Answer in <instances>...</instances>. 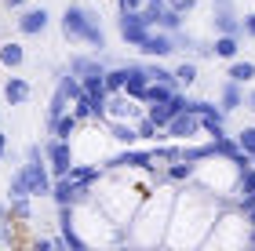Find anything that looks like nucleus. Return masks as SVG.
Listing matches in <instances>:
<instances>
[{
  "label": "nucleus",
  "mask_w": 255,
  "mask_h": 251,
  "mask_svg": "<svg viewBox=\"0 0 255 251\" xmlns=\"http://www.w3.org/2000/svg\"><path fill=\"white\" fill-rule=\"evenodd\" d=\"M62 33L69 40H80V44H91V48H106V33L99 26V15L84 4H69L66 15H62Z\"/></svg>",
  "instance_id": "f257e3e1"
},
{
  "label": "nucleus",
  "mask_w": 255,
  "mask_h": 251,
  "mask_svg": "<svg viewBox=\"0 0 255 251\" xmlns=\"http://www.w3.org/2000/svg\"><path fill=\"white\" fill-rule=\"evenodd\" d=\"M22 178H26V186H29V197H48V193H51V175H48V167H44L40 146H29V150H26Z\"/></svg>",
  "instance_id": "f03ea898"
},
{
  "label": "nucleus",
  "mask_w": 255,
  "mask_h": 251,
  "mask_svg": "<svg viewBox=\"0 0 255 251\" xmlns=\"http://www.w3.org/2000/svg\"><path fill=\"white\" fill-rule=\"evenodd\" d=\"M117 26H121V37H124V44H131V48H138V44L146 40V33L153 29V26H149V22L142 18V11H138V7H131V11H121V22H117Z\"/></svg>",
  "instance_id": "7ed1b4c3"
},
{
  "label": "nucleus",
  "mask_w": 255,
  "mask_h": 251,
  "mask_svg": "<svg viewBox=\"0 0 255 251\" xmlns=\"http://www.w3.org/2000/svg\"><path fill=\"white\" fill-rule=\"evenodd\" d=\"M48 197L59 204V208H73L77 200H84V197H88V186H77L73 178L59 175V182H51V193H48Z\"/></svg>",
  "instance_id": "20e7f679"
},
{
  "label": "nucleus",
  "mask_w": 255,
  "mask_h": 251,
  "mask_svg": "<svg viewBox=\"0 0 255 251\" xmlns=\"http://www.w3.org/2000/svg\"><path fill=\"white\" fill-rule=\"evenodd\" d=\"M138 51L142 55H153V59H164V55H171L175 51V33H164V29H149L146 33V40L138 44Z\"/></svg>",
  "instance_id": "39448f33"
},
{
  "label": "nucleus",
  "mask_w": 255,
  "mask_h": 251,
  "mask_svg": "<svg viewBox=\"0 0 255 251\" xmlns=\"http://www.w3.org/2000/svg\"><path fill=\"white\" fill-rule=\"evenodd\" d=\"M44 153H48V161H51V175H66L69 164H73V150H69V139H51Z\"/></svg>",
  "instance_id": "423d86ee"
},
{
  "label": "nucleus",
  "mask_w": 255,
  "mask_h": 251,
  "mask_svg": "<svg viewBox=\"0 0 255 251\" xmlns=\"http://www.w3.org/2000/svg\"><path fill=\"white\" fill-rule=\"evenodd\" d=\"M121 73H124V84H121V91H128L131 98H142V87L149 84V77H146V66H138V62H128V66H121Z\"/></svg>",
  "instance_id": "0eeeda50"
},
{
  "label": "nucleus",
  "mask_w": 255,
  "mask_h": 251,
  "mask_svg": "<svg viewBox=\"0 0 255 251\" xmlns=\"http://www.w3.org/2000/svg\"><path fill=\"white\" fill-rule=\"evenodd\" d=\"M197 128H201V117H193V113H175L164 124L168 139H190V135H197Z\"/></svg>",
  "instance_id": "6e6552de"
},
{
  "label": "nucleus",
  "mask_w": 255,
  "mask_h": 251,
  "mask_svg": "<svg viewBox=\"0 0 255 251\" xmlns=\"http://www.w3.org/2000/svg\"><path fill=\"white\" fill-rule=\"evenodd\" d=\"M153 150H124L110 161V167H153Z\"/></svg>",
  "instance_id": "1a4fd4ad"
},
{
  "label": "nucleus",
  "mask_w": 255,
  "mask_h": 251,
  "mask_svg": "<svg viewBox=\"0 0 255 251\" xmlns=\"http://www.w3.org/2000/svg\"><path fill=\"white\" fill-rule=\"evenodd\" d=\"M48 11L44 7H33V11H26V15L18 18V33H26V37H37V33H44L48 29Z\"/></svg>",
  "instance_id": "9d476101"
},
{
  "label": "nucleus",
  "mask_w": 255,
  "mask_h": 251,
  "mask_svg": "<svg viewBox=\"0 0 255 251\" xmlns=\"http://www.w3.org/2000/svg\"><path fill=\"white\" fill-rule=\"evenodd\" d=\"M237 193H241V208H255V167L248 164V167H241V186H237Z\"/></svg>",
  "instance_id": "9b49d317"
},
{
  "label": "nucleus",
  "mask_w": 255,
  "mask_h": 251,
  "mask_svg": "<svg viewBox=\"0 0 255 251\" xmlns=\"http://www.w3.org/2000/svg\"><path fill=\"white\" fill-rule=\"evenodd\" d=\"M201 128L212 135V139H223V135H226V113L212 106L208 113H201Z\"/></svg>",
  "instance_id": "f8f14e48"
},
{
  "label": "nucleus",
  "mask_w": 255,
  "mask_h": 251,
  "mask_svg": "<svg viewBox=\"0 0 255 251\" xmlns=\"http://www.w3.org/2000/svg\"><path fill=\"white\" fill-rule=\"evenodd\" d=\"M33 95V87H29V81H22V77H11V81L4 84V98L11 102V106H22Z\"/></svg>",
  "instance_id": "ddd939ff"
},
{
  "label": "nucleus",
  "mask_w": 255,
  "mask_h": 251,
  "mask_svg": "<svg viewBox=\"0 0 255 251\" xmlns=\"http://www.w3.org/2000/svg\"><path fill=\"white\" fill-rule=\"evenodd\" d=\"M99 175H102L99 164H69V171H66V178H73L77 186H91Z\"/></svg>",
  "instance_id": "4468645a"
},
{
  "label": "nucleus",
  "mask_w": 255,
  "mask_h": 251,
  "mask_svg": "<svg viewBox=\"0 0 255 251\" xmlns=\"http://www.w3.org/2000/svg\"><path fill=\"white\" fill-rule=\"evenodd\" d=\"M77 117H73V109H66L62 113V117H55V120H48V128H51V135H55V139H69V135H73L77 131Z\"/></svg>",
  "instance_id": "2eb2a0df"
},
{
  "label": "nucleus",
  "mask_w": 255,
  "mask_h": 251,
  "mask_svg": "<svg viewBox=\"0 0 255 251\" xmlns=\"http://www.w3.org/2000/svg\"><path fill=\"white\" fill-rule=\"evenodd\" d=\"M215 33L241 37V18H237V11H215Z\"/></svg>",
  "instance_id": "dca6fc26"
},
{
  "label": "nucleus",
  "mask_w": 255,
  "mask_h": 251,
  "mask_svg": "<svg viewBox=\"0 0 255 251\" xmlns=\"http://www.w3.org/2000/svg\"><path fill=\"white\" fill-rule=\"evenodd\" d=\"M171 95H175V87H171V84H160V81H149V84L142 87V98L149 102V106H153V102H168Z\"/></svg>",
  "instance_id": "f3484780"
},
{
  "label": "nucleus",
  "mask_w": 255,
  "mask_h": 251,
  "mask_svg": "<svg viewBox=\"0 0 255 251\" xmlns=\"http://www.w3.org/2000/svg\"><path fill=\"white\" fill-rule=\"evenodd\" d=\"M69 73H77L80 81H84V77H95V73H106L99 66V59H84V55H77L73 62H69Z\"/></svg>",
  "instance_id": "a211bd4d"
},
{
  "label": "nucleus",
  "mask_w": 255,
  "mask_h": 251,
  "mask_svg": "<svg viewBox=\"0 0 255 251\" xmlns=\"http://www.w3.org/2000/svg\"><path fill=\"white\" fill-rule=\"evenodd\" d=\"M241 106H245L241 84H237V81H230V84L223 87V113H234V109H241Z\"/></svg>",
  "instance_id": "6ab92c4d"
},
{
  "label": "nucleus",
  "mask_w": 255,
  "mask_h": 251,
  "mask_svg": "<svg viewBox=\"0 0 255 251\" xmlns=\"http://www.w3.org/2000/svg\"><path fill=\"white\" fill-rule=\"evenodd\" d=\"M212 51L219 55V59H234V55H237V37H226V33H219L215 44H212Z\"/></svg>",
  "instance_id": "aec40b11"
},
{
  "label": "nucleus",
  "mask_w": 255,
  "mask_h": 251,
  "mask_svg": "<svg viewBox=\"0 0 255 251\" xmlns=\"http://www.w3.org/2000/svg\"><path fill=\"white\" fill-rule=\"evenodd\" d=\"M182 18H186V15H179V11L164 7V15L157 18V29H164V33H179V29H182Z\"/></svg>",
  "instance_id": "412c9836"
},
{
  "label": "nucleus",
  "mask_w": 255,
  "mask_h": 251,
  "mask_svg": "<svg viewBox=\"0 0 255 251\" xmlns=\"http://www.w3.org/2000/svg\"><path fill=\"white\" fill-rule=\"evenodd\" d=\"M59 226H62V241L66 244H73L77 251H84V241L73 233V222H69V208H62V219H59Z\"/></svg>",
  "instance_id": "4be33fe9"
},
{
  "label": "nucleus",
  "mask_w": 255,
  "mask_h": 251,
  "mask_svg": "<svg viewBox=\"0 0 255 251\" xmlns=\"http://www.w3.org/2000/svg\"><path fill=\"white\" fill-rule=\"evenodd\" d=\"M164 7H168L164 0H146V4H138V11H142V18L149 22V26H157V18L164 15Z\"/></svg>",
  "instance_id": "5701e85b"
},
{
  "label": "nucleus",
  "mask_w": 255,
  "mask_h": 251,
  "mask_svg": "<svg viewBox=\"0 0 255 251\" xmlns=\"http://www.w3.org/2000/svg\"><path fill=\"white\" fill-rule=\"evenodd\" d=\"M252 77H255V62H234V66H230V81L248 84Z\"/></svg>",
  "instance_id": "b1692460"
},
{
  "label": "nucleus",
  "mask_w": 255,
  "mask_h": 251,
  "mask_svg": "<svg viewBox=\"0 0 255 251\" xmlns=\"http://www.w3.org/2000/svg\"><path fill=\"white\" fill-rule=\"evenodd\" d=\"M146 117H149V120H153V124H157V128H164V124H168L171 117H175V113H171V106H168V102H153V109H149V113H146Z\"/></svg>",
  "instance_id": "393cba45"
},
{
  "label": "nucleus",
  "mask_w": 255,
  "mask_h": 251,
  "mask_svg": "<svg viewBox=\"0 0 255 251\" xmlns=\"http://www.w3.org/2000/svg\"><path fill=\"white\" fill-rule=\"evenodd\" d=\"M0 62H4L7 70L22 66V48H18V44H4V48H0Z\"/></svg>",
  "instance_id": "a878e982"
},
{
  "label": "nucleus",
  "mask_w": 255,
  "mask_h": 251,
  "mask_svg": "<svg viewBox=\"0 0 255 251\" xmlns=\"http://www.w3.org/2000/svg\"><path fill=\"white\" fill-rule=\"evenodd\" d=\"M110 135H113V139H117V142H124V146H131V142L138 139L131 124H110Z\"/></svg>",
  "instance_id": "bb28decb"
},
{
  "label": "nucleus",
  "mask_w": 255,
  "mask_h": 251,
  "mask_svg": "<svg viewBox=\"0 0 255 251\" xmlns=\"http://www.w3.org/2000/svg\"><path fill=\"white\" fill-rule=\"evenodd\" d=\"M190 175H193V161H186V157H179V164H171V167H168V178H175V182L190 178Z\"/></svg>",
  "instance_id": "cd10ccee"
},
{
  "label": "nucleus",
  "mask_w": 255,
  "mask_h": 251,
  "mask_svg": "<svg viewBox=\"0 0 255 251\" xmlns=\"http://www.w3.org/2000/svg\"><path fill=\"white\" fill-rule=\"evenodd\" d=\"M146 77H149V81H160V84L179 87V84H175V73H171V70H164V66H146Z\"/></svg>",
  "instance_id": "c85d7f7f"
},
{
  "label": "nucleus",
  "mask_w": 255,
  "mask_h": 251,
  "mask_svg": "<svg viewBox=\"0 0 255 251\" xmlns=\"http://www.w3.org/2000/svg\"><path fill=\"white\" fill-rule=\"evenodd\" d=\"M237 146H241L248 157H255V128H241V131H237Z\"/></svg>",
  "instance_id": "c756f323"
},
{
  "label": "nucleus",
  "mask_w": 255,
  "mask_h": 251,
  "mask_svg": "<svg viewBox=\"0 0 255 251\" xmlns=\"http://www.w3.org/2000/svg\"><path fill=\"white\" fill-rule=\"evenodd\" d=\"M193 81H197V66H193V62H182L179 70H175V84H186V87H190Z\"/></svg>",
  "instance_id": "7c9ffc66"
},
{
  "label": "nucleus",
  "mask_w": 255,
  "mask_h": 251,
  "mask_svg": "<svg viewBox=\"0 0 255 251\" xmlns=\"http://www.w3.org/2000/svg\"><path fill=\"white\" fill-rule=\"evenodd\" d=\"M135 135H138V139H157V124L149 117H142V120H138V128H135Z\"/></svg>",
  "instance_id": "2f4dec72"
},
{
  "label": "nucleus",
  "mask_w": 255,
  "mask_h": 251,
  "mask_svg": "<svg viewBox=\"0 0 255 251\" xmlns=\"http://www.w3.org/2000/svg\"><path fill=\"white\" fill-rule=\"evenodd\" d=\"M11 215H18V219H29V215H33L29 197H15V204H11Z\"/></svg>",
  "instance_id": "473e14b6"
},
{
  "label": "nucleus",
  "mask_w": 255,
  "mask_h": 251,
  "mask_svg": "<svg viewBox=\"0 0 255 251\" xmlns=\"http://www.w3.org/2000/svg\"><path fill=\"white\" fill-rule=\"evenodd\" d=\"M15 197H29V186H26V178H22V171L11 178V200Z\"/></svg>",
  "instance_id": "72a5a7b5"
},
{
  "label": "nucleus",
  "mask_w": 255,
  "mask_h": 251,
  "mask_svg": "<svg viewBox=\"0 0 255 251\" xmlns=\"http://www.w3.org/2000/svg\"><path fill=\"white\" fill-rule=\"evenodd\" d=\"M193 4H197V0H168V7H171V11H179V15H190Z\"/></svg>",
  "instance_id": "f704fd0d"
},
{
  "label": "nucleus",
  "mask_w": 255,
  "mask_h": 251,
  "mask_svg": "<svg viewBox=\"0 0 255 251\" xmlns=\"http://www.w3.org/2000/svg\"><path fill=\"white\" fill-rule=\"evenodd\" d=\"M241 33H248V37H255V15H245V18H241Z\"/></svg>",
  "instance_id": "c9c22d12"
},
{
  "label": "nucleus",
  "mask_w": 255,
  "mask_h": 251,
  "mask_svg": "<svg viewBox=\"0 0 255 251\" xmlns=\"http://www.w3.org/2000/svg\"><path fill=\"white\" fill-rule=\"evenodd\" d=\"M215 11H234V0H215Z\"/></svg>",
  "instance_id": "e433bc0d"
},
{
  "label": "nucleus",
  "mask_w": 255,
  "mask_h": 251,
  "mask_svg": "<svg viewBox=\"0 0 255 251\" xmlns=\"http://www.w3.org/2000/svg\"><path fill=\"white\" fill-rule=\"evenodd\" d=\"M117 4H121V11H131V7L142 4V0H117Z\"/></svg>",
  "instance_id": "4c0bfd02"
},
{
  "label": "nucleus",
  "mask_w": 255,
  "mask_h": 251,
  "mask_svg": "<svg viewBox=\"0 0 255 251\" xmlns=\"http://www.w3.org/2000/svg\"><path fill=\"white\" fill-rule=\"evenodd\" d=\"M4 153H7V135L0 131V161H4Z\"/></svg>",
  "instance_id": "58836bf2"
},
{
  "label": "nucleus",
  "mask_w": 255,
  "mask_h": 251,
  "mask_svg": "<svg viewBox=\"0 0 255 251\" xmlns=\"http://www.w3.org/2000/svg\"><path fill=\"white\" fill-rule=\"evenodd\" d=\"M245 215H248V222H252V226H255V208H248V211H245Z\"/></svg>",
  "instance_id": "ea45409f"
},
{
  "label": "nucleus",
  "mask_w": 255,
  "mask_h": 251,
  "mask_svg": "<svg viewBox=\"0 0 255 251\" xmlns=\"http://www.w3.org/2000/svg\"><path fill=\"white\" fill-rule=\"evenodd\" d=\"M248 109H255V91H252V95H248Z\"/></svg>",
  "instance_id": "a19ab883"
},
{
  "label": "nucleus",
  "mask_w": 255,
  "mask_h": 251,
  "mask_svg": "<svg viewBox=\"0 0 255 251\" xmlns=\"http://www.w3.org/2000/svg\"><path fill=\"white\" fill-rule=\"evenodd\" d=\"M7 7H22V0H7Z\"/></svg>",
  "instance_id": "79ce46f5"
},
{
  "label": "nucleus",
  "mask_w": 255,
  "mask_h": 251,
  "mask_svg": "<svg viewBox=\"0 0 255 251\" xmlns=\"http://www.w3.org/2000/svg\"><path fill=\"white\" fill-rule=\"evenodd\" d=\"M252 244H255V226H252Z\"/></svg>",
  "instance_id": "37998d69"
},
{
  "label": "nucleus",
  "mask_w": 255,
  "mask_h": 251,
  "mask_svg": "<svg viewBox=\"0 0 255 251\" xmlns=\"http://www.w3.org/2000/svg\"><path fill=\"white\" fill-rule=\"evenodd\" d=\"M0 241H4V226H0Z\"/></svg>",
  "instance_id": "c03bdc74"
}]
</instances>
